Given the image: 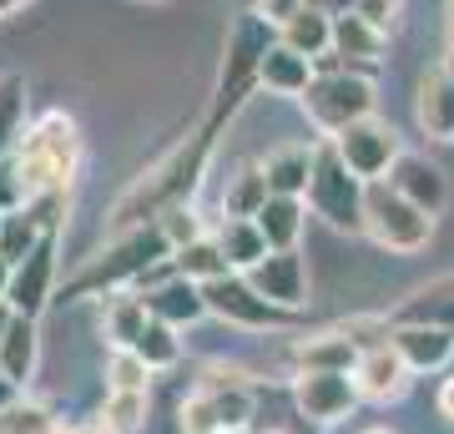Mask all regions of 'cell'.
<instances>
[{
	"label": "cell",
	"mask_w": 454,
	"mask_h": 434,
	"mask_svg": "<svg viewBox=\"0 0 454 434\" xmlns=\"http://www.w3.org/2000/svg\"><path fill=\"white\" fill-rule=\"evenodd\" d=\"M268 178H262V162H247L243 172L227 178V193H223V212L227 217H258V208L268 202Z\"/></svg>",
	"instance_id": "31"
},
{
	"label": "cell",
	"mask_w": 454,
	"mask_h": 434,
	"mask_svg": "<svg viewBox=\"0 0 454 434\" xmlns=\"http://www.w3.org/2000/svg\"><path fill=\"white\" fill-rule=\"evenodd\" d=\"M146 414H152V394L146 389H106L97 424L106 434H137L146 424Z\"/></svg>",
	"instance_id": "26"
},
{
	"label": "cell",
	"mask_w": 454,
	"mask_h": 434,
	"mask_svg": "<svg viewBox=\"0 0 454 434\" xmlns=\"http://www.w3.org/2000/svg\"><path fill=\"white\" fill-rule=\"evenodd\" d=\"M450 20H454V0H450Z\"/></svg>",
	"instance_id": "52"
},
{
	"label": "cell",
	"mask_w": 454,
	"mask_h": 434,
	"mask_svg": "<svg viewBox=\"0 0 454 434\" xmlns=\"http://www.w3.org/2000/svg\"><path fill=\"white\" fill-rule=\"evenodd\" d=\"M399 11H404V0H354V16H364L373 31H384V36H394Z\"/></svg>",
	"instance_id": "37"
},
{
	"label": "cell",
	"mask_w": 454,
	"mask_h": 434,
	"mask_svg": "<svg viewBox=\"0 0 454 434\" xmlns=\"http://www.w3.org/2000/svg\"><path fill=\"white\" fill-rule=\"evenodd\" d=\"M232 434H253V430H232Z\"/></svg>",
	"instance_id": "51"
},
{
	"label": "cell",
	"mask_w": 454,
	"mask_h": 434,
	"mask_svg": "<svg viewBox=\"0 0 454 434\" xmlns=\"http://www.w3.org/2000/svg\"><path fill=\"white\" fill-rule=\"evenodd\" d=\"M364 434H394V430H364Z\"/></svg>",
	"instance_id": "48"
},
{
	"label": "cell",
	"mask_w": 454,
	"mask_h": 434,
	"mask_svg": "<svg viewBox=\"0 0 454 434\" xmlns=\"http://www.w3.org/2000/svg\"><path fill=\"white\" fill-rule=\"evenodd\" d=\"M61 419L51 414L46 399H16L0 409V434H51Z\"/></svg>",
	"instance_id": "34"
},
{
	"label": "cell",
	"mask_w": 454,
	"mask_h": 434,
	"mask_svg": "<svg viewBox=\"0 0 454 434\" xmlns=\"http://www.w3.org/2000/svg\"><path fill=\"white\" fill-rule=\"evenodd\" d=\"M450 46H454V20H450Z\"/></svg>",
	"instance_id": "49"
},
{
	"label": "cell",
	"mask_w": 454,
	"mask_h": 434,
	"mask_svg": "<svg viewBox=\"0 0 454 434\" xmlns=\"http://www.w3.org/2000/svg\"><path fill=\"white\" fill-rule=\"evenodd\" d=\"M399 197H409L419 212L439 217V212L450 208V178H444V167L419 152H399V162L389 167V178H384Z\"/></svg>",
	"instance_id": "15"
},
{
	"label": "cell",
	"mask_w": 454,
	"mask_h": 434,
	"mask_svg": "<svg viewBox=\"0 0 454 434\" xmlns=\"http://www.w3.org/2000/svg\"><path fill=\"white\" fill-rule=\"evenodd\" d=\"M414 122L429 142H454V76L444 66L424 71L414 86Z\"/></svg>",
	"instance_id": "17"
},
{
	"label": "cell",
	"mask_w": 454,
	"mask_h": 434,
	"mask_svg": "<svg viewBox=\"0 0 454 434\" xmlns=\"http://www.w3.org/2000/svg\"><path fill=\"white\" fill-rule=\"evenodd\" d=\"M364 233L384 253H424L434 238V217L419 212L409 197H399L389 182H369L364 187Z\"/></svg>",
	"instance_id": "8"
},
{
	"label": "cell",
	"mask_w": 454,
	"mask_h": 434,
	"mask_svg": "<svg viewBox=\"0 0 454 434\" xmlns=\"http://www.w3.org/2000/svg\"><path fill=\"white\" fill-rule=\"evenodd\" d=\"M11 167L20 178V208L35 197L71 193V182L82 172V127L66 112H46L35 127H26L20 146L11 152Z\"/></svg>",
	"instance_id": "2"
},
{
	"label": "cell",
	"mask_w": 454,
	"mask_h": 434,
	"mask_svg": "<svg viewBox=\"0 0 454 434\" xmlns=\"http://www.w3.org/2000/svg\"><path fill=\"white\" fill-rule=\"evenodd\" d=\"M16 399H20V384H16L5 369H0V409H5V404H16Z\"/></svg>",
	"instance_id": "40"
},
{
	"label": "cell",
	"mask_w": 454,
	"mask_h": 434,
	"mask_svg": "<svg viewBox=\"0 0 454 434\" xmlns=\"http://www.w3.org/2000/svg\"><path fill=\"white\" fill-rule=\"evenodd\" d=\"M313 11H328V16H339V11H354V0H303Z\"/></svg>",
	"instance_id": "41"
},
{
	"label": "cell",
	"mask_w": 454,
	"mask_h": 434,
	"mask_svg": "<svg viewBox=\"0 0 454 434\" xmlns=\"http://www.w3.org/2000/svg\"><path fill=\"white\" fill-rule=\"evenodd\" d=\"M56 278H61V227L56 233H41V242L11 268L5 304L16 308L20 319H41L46 304L56 298Z\"/></svg>",
	"instance_id": "11"
},
{
	"label": "cell",
	"mask_w": 454,
	"mask_h": 434,
	"mask_svg": "<svg viewBox=\"0 0 454 434\" xmlns=\"http://www.w3.org/2000/svg\"><path fill=\"white\" fill-rule=\"evenodd\" d=\"M389 343L414 374H439L454 359V328L444 323H389Z\"/></svg>",
	"instance_id": "16"
},
{
	"label": "cell",
	"mask_w": 454,
	"mask_h": 434,
	"mask_svg": "<svg viewBox=\"0 0 454 434\" xmlns=\"http://www.w3.org/2000/svg\"><path fill=\"white\" fill-rule=\"evenodd\" d=\"M293 399L313 424H339L358 409V389L348 374H293Z\"/></svg>",
	"instance_id": "14"
},
{
	"label": "cell",
	"mask_w": 454,
	"mask_h": 434,
	"mask_svg": "<svg viewBox=\"0 0 454 434\" xmlns=\"http://www.w3.org/2000/svg\"><path fill=\"white\" fill-rule=\"evenodd\" d=\"M35 364H41V334H35V319H11L5 338H0V369L11 374L20 389L35 379Z\"/></svg>",
	"instance_id": "24"
},
{
	"label": "cell",
	"mask_w": 454,
	"mask_h": 434,
	"mask_svg": "<svg viewBox=\"0 0 454 434\" xmlns=\"http://www.w3.org/2000/svg\"><path fill=\"white\" fill-rule=\"evenodd\" d=\"M298 5H303V0H253V16H262V20L278 31V26H283V20L298 11Z\"/></svg>",
	"instance_id": "38"
},
{
	"label": "cell",
	"mask_w": 454,
	"mask_h": 434,
	"mask_svg": "<svg viewBox=\"0 0 454 434\" xmlns=\"http://www.w3.org/2000/svg\"><path fill=\"white\" fill-rule=\"evenodd\" d=\"M82 434H106V430H101V424H82Z\"/></svg>",
	"instance_id": "47"
},
{
	"label": "cell",
	"mask_w": 454,
	"mask_h": 434,
	"mask_svg": "<svg viewBox=\"0 0 454 434\" xmlns=\"http://www.w3.org/2000/svg\"><path fill=\"white\" fill-rule=\"evenodd\" d=\"M146 308H152V319L172 323V328H192V323L207 319V298H202V283H192V278H177L167 273L157 288L142 293Z\"/></svg>",
	"instance_id": "18"
},
{
	"label": "cell",
	"mask_w": 454,
	"mask_h": 434,
	"mask_svg": "<svg viewBox=\"0 0 454 434\" xmlns=\"http://www.w3.org/2000/svg\"><path fill=\"white\" fill-rule=\"evenodd\" d=\"M202 298H207V319H223L232 328H253V334H268V328H288L293 313L288 308L268 304L243 273H223L202 283Z\"/></svg>",
	"instance_id": "10"
},
{
	"label": "cell",
	"mask_w": 454,
	"mask_h": 434,
	"mask_svg": "<svg viewBox=\"0 0 454 434\" xmlns=\"http://www.w3.org/2000/svg\"><path fill=\"white\" fill-rule=\"evenodd\" d=\"M253 419V384L238 364H212L207 379L182 399V434H232Z\"/></svg>",
	"instance_id": "4"
},
{
	"label": "cell",
	"mask_w": 454,
	"mask_h": 434,
	"mask_svg": "<svg viewBox=\"0 0 454 434\" xmlns=\"http://www.w3.org/2000/svg\"><path fill=\"white\" fill-rule=\"evenodd\" d=\"M434 404H439V414H444V419H450V424H454V374H450V379H444V384H439Z\"/></svg>",
	"instance_id": "39"
},
{
	"label": "cell",
	"mask_w": 454,
	"mask_h": 434,
	"mask_svg": "<svg viewBox=\"0 0 454 434\" xmlns=\"http://www.w3.org/2000/svg\"><path fill=\"white\" fill-rule=\"evenodd\" d=\"M51 434H82V424H71V430H66V424H56Z\"/></svg>",
	"instance_id": "45"
},
{
	"label": "cell",
	"mask_w": 454,
	"mask_h": 434,
	"mask_svg": "<svg viewBox=\"0 0 454 434\" xmlns=\"http://www.w3.org/2000/svg\"><path fill=\"white\" fill-rule=\"evenodd\" d=\"M303 217H309V202H303V197H278L273 193L258 208L253 227L262 233L268 253H283V248H298V238H303Z\"/></svg>",
	"instance_id": "22"
},
{
	"label": "cell",
	"mask_w": 454,
	"mask_h": 434,
	"mask_svg": "<svg viewBox=\"0 0 454 434\" xmlns=\"http://www.w3.org/2000/svg\"><path fill=\"white\" fill-rule=\"evenodd\" d=\"M106 379H112V389H152V369H146L131 349H112V359H106Z\"/></svg>",
	"instance_id": "35"
},
{
	"label": "cell",
	"mask_w": 454,
	"mask_h": 434,
	"mask_svg": "<svg viewBox=\"0 0 454 434\" xmlns=\"http://www.w3.org/2000/svg\"><path fill=\"white\" fill-rule=\"evenodd\" d=\"M243 278L262 293V298H268V304L288 308V313L309 308V263H303V253H298V248H283V253H262Z\"/></svg>",
	"instance_id": "13"
},
{
	"label": "cell",
	"mask_w": 454,
	"mask_h": 434,
	"mask_svg": "<svg viewBox=\"0 0 454 434\" xmlns=\"http://www.w3.org/2000/svg\"><path fill=\"white\" fill-rule=\"evenodd\" d=\"M182 328H172V323L162 319H146V328L137 334V343H131V354L142 359L152 374H162V369H177L182 364Z\"/></svg>",
	"instance_id": "28"
},
{
	"label": "cell",
	"mask_w": 454,
	"mask_h": 434,
	"mask_svg": "<svg viewBox=\"0 0 454 434\" xmlns=\"http://www.w3.org/2000/svg\"><path fill=\"white\" fill-rule=\"evenodd\" d=\"M212 238H217V248H223L232 273H247V268L268 253V242H262V233L253 227V217H223V227H217Z\"/></svg>",
	"instance_id": "27"
},
{
	"label": "cell",
	"mask_w": 454,
	"mask_h": 434,
	"mask_svg": "<svg viewBox=\"0 0 454 434\" xmlns=\"http://www.w3.org/2000/svg\"><path fill=\"white\" fill-rule=\"evenodd\" d=\"M5 288H11V263L0 257V298H5Z\"/></svg>",
	"instance_id": "43"
},
{
	"label": "cell",
	"mask_w": 454,
	"mask_h": 434,
	"mask_svg": "<svg viewBox=\"0 0 454 434\" xmlns=\"http://www.w3.org/2000/svg\"><path fill=\"white\" fill-rule=\"evenodd\" d=\"M313 81V61L309 56H298V51H288L283 41H273V46L262 51L258 61V86H268L273 97H303Z\"/></svg>",
	"instance_id": "21"
},
{
	"label": "cell",
	"mask_w": 454,
	"mask_h": 434,
	"mask_svg": "<svg viewBox=\"0 0 454 434\" xmlns=\"http://www.w3.org/2000/svg\"><path fill=\"white\" fill-rule=\"evenodd\" d=\"M212 152H217V131L212 127H197L187 142H177L172 152H162V157L152 162L142 178H131L127 193L112 202V212H106V233L146 227V223H157L162 212L192 202V193L202 187V178H207Z\"/></svg>",
	"instance_id": "1"
},
{
	"label": "cell",
	"mask_w": 454,
	"mask_h": 434,
	"mask_svg": "<svg viewBox=\"0 0 454 434\" xmlns=\"http://www.w3.org/2000/svg\"><path fill=\"white\" fill-rule=\"evenodd\" d=\"M172 273L192 278V283H212V278L232 273V268H227V257H223V248H217V238H212V233H202V238H192L187 248H177V253H172Z\"/></svg>",
	"instance_id": "29"
},
{
	"label": "cell",
	"mask_w": 454,
	"mask_h": 434,
	"mask_svg": "<svg viewBox=\"0 0 454 434\" xmlns=\"http://www.w3.org/2000/svg\"><path fill=\"white\" fill-rule=\"evenodd\" d=\"M444 71H450V76H454V46L444 51Z\"/></svg>",
	"instance_id": "46"
},
{
	"label": "cell",
	"mask_w": 454,
	"mask_h": 434,
	"mask_svg": "<svg viewBox=\"0 0 454 434\" xmlns=\"http://www.w3.org/2000/svg\"><path fill=\"white\" fill-rule=\"evenodd\" d=\"M106 298H112L106 304V338H112V349H131L137 334L146 328V319H152V308L137 293H106Z\"/></svg>",
	"instance_id": "32"
},
{
	"label": "cell",
	"mask_w": 454,
	"mask_h": 434,
	"mask_svg": "<svg viewBox=\"0 0 454 434\" xmlns=\"http://www.w3.org/2000/svg\"><path fill=\"white\" fill-rule=\"evenodd\" d=\"M157 227H162V238L172 242V253H177V248H187L192 238H202V217L192 212V202H182V208L162 212V217H157Z\"/></svg>",
	"instance_id": "36"
},
{
	"label": "cell",
	"mask_w": 454,
	"mask_h": 434,
	"mask_svg": "<svg viewBox=\"0 0 454 434\" xmlns=\"http://www.w3.org/2000/svg\"><path fill=\"white\" fill-rule=\"evenodd\" d=\"M348 379H354V389H358V404H394V399L409 394L414 369H409L404 359H399V349L384 338V343H369V349L358 354Z\"/></svg>",
	"instance_id": "12"
},
{
	"label": "cell",
	"mask_w": 454,
	"mask_h": 434,
	"mask_svg": "<svg viewBox=\"0 0 454 434\" xmlns=\"http://www.w3.org/2000/svg\"><path fill=\"white\" fill-rule=\"evenodd\" d=\"M389 323H444V328H454V278H434V283L414 288L404 308H394Z\"/></svg>",
	"instance_id": "25"
},
{
	"label": "cell",
	"mask_w": 454,
	"mask_h": 434,
	"mask_svg": "<svg viewBox=\"0 0 454 434\" xmlns=\"http://www.w3.org/2000/svg\"><path fill=\"white\" fill-rule=\"evenodd\" d=\"M313 157H318V142H283L262 157V178H268V193L278 197H303L313 178Z\"/></svg>",
	"instance_id": "20"
},
{
	"label": "cell",
	"mask_w": 454,
	"mask_h": 434,
	"mask_svg": "<svg viewBox=\"0 0 454 434\" xmlns=\"http://www.w3.org/2000/svg\"><path fill=\"white\" fill-rule=\"evenodd\" d=\"M364 187H369V182H358L354 172L339 162V152H333L328 142H318L309 193H303V202H309L313 217H324L333 233L358 238V233H364Z\"/></svg>",
	"instance_id": "7"
},
{
	"label": "cell",
	"mask_w": 454,
	"mask_h": 434,
	"mask_svg": "<svg viewBox=\"0 0 454 434\" xmlns=\"http://www.w3.org/2000/svg\"><path fill=\"white\" fill-rule=\"evenodd\" d=\"M26 137V76L5 71L0 76V162L11 157Z\"/></svg>",
	"instance_id": "30"
},
{
	"label": "cell",
	"mask_w": 454,
	"mask_h": 434,
	"mask_svg": "<svg viewBox=\"0 0 454 434\" xmlns=\"http://www.w3.org/2000/svg\"><path fill=\"white\" fill-rule=\"evenodd\" d=\"M384 51H389V36L373 31L364 16H354V11H339V16H333V56H339L343 66H354V71H379Z\"/></svg>",
	"instance_id": "19"
},
{
	"label": "cell",
	"mask_w": 454,
	"mask_h": 434,
	"mask_svg": "<svg viewBox=\"0 0 454 434\" xmlns=\"http://www.w3.org/2000/svg\"><path fill=\"white\" fill-rule=\"evenodd\" d=\"M0 227H5V208H0Z\"/></svg>",
	"instance_id": "50"
},
{
	"label": "cell",
	"mask_w": 454,
	"mask_h": 434,
	"mask_svg": "<svg viewBox=\"0 0 454 434\" xmlns=\"http://www.w3.org/2000/svg\"><path fill=\"white\" fill-rule=\"evenodd\" d=\"M11 319H16V308H11L5 298H0V338H5V328H11Z\"/></svg>",
	"instance_id": "42"
},
{
	"label": "cell",
	"mask_w": 454,
	"mask_h": 434,
	"mask_svg": "<svg viewBox=\"0 0 454 434\" xmlns=\"http://www.w3.org/2000/svg\"><path fill=\"white\" fill-rule=\"evenodd\" d=\"M373 101H379V91H373V71L339 66V71H313L309 91L298 97V107H303V116L324 131V142H328V137H339L348 122L373 116Z\"/></svg>",
	"instance_id": "5"
},
{
	"label": "cell",
	"mask_w": 454,
	"mask_h": 434,
	"mask_svg": "<svg viewBox=\"0 0 454 434\" xmlns=\"http://www.w3.org/2000/svg\"><path fill=\"white\" fill-rule=\"evenodd\" d=\"M41 233H56V227H41V217H35L31 208H16L5 212V227H0V257L16 268L20 257L31 253L35 242H41Z\"/></svg>",
	"instance_id": "33"
},
{
	"label": "cell",
	"mask_w": 454,
	"mask_h": 434,
	"mask_svg": "<svg viewBox=\"0 0 454 434\" xmlns=\"http://www.w3.org/2000/svg\"><path fill=\"white\" fill-rule=\"evenodd\" d=\"M278 36H268V20L262 16H243L238 26H232V36H227V61H223V76H217V91H212V112L202 127H223V122H232L238 116V107H243L253 91H258V61L262 51L273 46Z\"/></svg>",
	"instance_id": "6"
},
{
	"label": "cell",
	"mask_w": 454,
	"mask_h": 434,
	"mask_svg": "<svg viewBox=\"0 0 454 434\" xmlns=\"http://www.w3.org/2000/svg\"><path fill=\"white\" fill-rule=\"evenodd\" d=\"M328 146L339 152V162L354 172L358 182H384L389 178V167L399 162L404 142H399V131L384 122V116H364V122H348L339 137H328Z\"/></svg>",
	"instance_id": "9"
},
{
	"label": "cell",
	"mask_w": 454,
	"mask_h": 434,
	"mask_svg": "<svg viewBox=\"0 0 454 434\" xmlns=\"http://www.w3.org/2000/svg\"><path fill=\"white\" fill-rule=\"evenodd\" d=\"M172 263V242L162 238V227H127V233H112V242L91 253L76 268V278L66 283V298H86V293H121L127 283H146L152 273H162Z\"/></svg>",
	"instance_id": "3"
},
{
	"label": "cell",
	"mask_w": 454,
	"mask_h": 434,
	"mask_svg": "<svg viewBox=\"0 0 454 434\" xmlns=\"http://www.w3.org/2000/svg\"><path fill=\"white\" fill-rule=\"evenodd\" d=\"M16 5H26V0H0V16H11Z\"/></svg>",
	"instance_id": "44"
},
{
	"label": "cell",
	"mask_w": 454,
	"mask_h": 434,
	"mask_svg": "<svg viewBox=\"0 0 454 434\" xmlns=\"http://www.w3.org/2000/svg\"><path fill=\"white\" fill-rule=\"evenodd\" d=\"M278 41L288 51H298V56L318 61V56L333 51V16H328V11H313V5H298V11L278 26Z\"/></svg>",
	"instance_id": "23"
}]
</instances>
